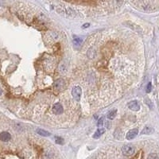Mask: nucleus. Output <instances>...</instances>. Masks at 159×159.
Instances as JSON below:
<instances>
[{"label": "nucleus", "mask_w": 159, "mask_h": 159, "mask_svg": "<svg viewBox=\"0 0 159 159\" xmlns=\"http://www.w3.org/2000/svg\"><path fill=\"white\" fill-rule=\"evenodd\" d=\"M138 129H136V128L131 129L127 132L126 138H127V140H132L138 135Z\"/></svg>", "instance_id": "obj_3"}, {"label": "nucleus", "mask_w": 159, "mask_h": 159, "mask_svg": "<svg viewBox=\"0 0 159 159\" xmlns=\"http://www.w3.org/2000/svg\"><path fill=\"white\" fill-rule=\"evenodd\" d=\"M11 138V135L9 132L3 131L0 134V140H2L3 142H8L10 141Z\"/></svg>", "instance_id": "obj_7"}, {"label": "nucleus", "mask_w": 159, "mask_h": 159, "mask_svg": "<svg viewBox=\"0 0 159 159\" xmlns=\"http://www.w3.org/2000/svg\"><path fill=\"white\" fill-rule=\"evenodd\" d=\"M122 153L125 156H131L135 153V147L132 145L127 144V145H124L122 147Z\"/></svg>", "instance_id": "obj_2"}, {"label": "nucleus", "mask_w": 159, "mask_h": 159, "mask_svg": "<svg viewBox=\"0 0 159 159\" xmlns=\"http://www.w3.org/2000/svg\"><path fill=\"white\" fill-rule=\"evenodd\" d=\"M2 95V89H1V88H0V96Z\"/></svg>", "instance_id": "obj_18"}, {"label": "nucleus", "mask_w": 159, "mask_h": 159, "mask_svg": "<svg viewBox=\"0 0 159 159\" xmlns=\"http://www.w3.org/2000/svg\"><path fill=\"white\" fill-rule=\"evenodd\" d=\"M116 114H117V110L115 109V110H112L110 112H108L107 114V118L109 119L110 120H112L115 118V116H116Z\"/></svg>", "instance_id": "obj_11"}, {"label": "nucleus", "mask_w": 159, "mask_h": 159, "mask_svg": "<svg viewBox=\"0 0 159 159\" xmlns=\"http://www.w3.org/2000/svg\"><path fill=\"white\" fill-rule=\"evenodd\" d=\"M154 132V129L149 127V126H146L144 127V129L142 130L141 132V135H150V134H152Z\"/></svg>", "instance_id": "obj_9"}, {"label": "nucleus", "mask_w": 159, "mask_h": 159, "mask_svg": "<svg viewBox=\"0 0 159 159\" xmlns=\"http://www.w3.org/2000/svg\"><path fill=\"white\" fill-rule=\"evenodd\" d=\"M128 107L131 111H139L140 109V105L136 101V100H134V101H130L129 104H128Z\"/></svg>", "instance_id": "obj_6"}, {"label": "nucleus", "mask_w": 159, "mask_h": 159, "mask_svg": "<svg viewBox=\"0 0 159 159\" xmlns=\"http://www.w3.org/2000/svg\"><path fill=\"white\" fill-rule=\"evenodd\" d=\"M55 142L57 143V144H63L64 143V139L61 137H55Z\"/></svg>", "instance_id": "obj_13"}, {"label": "nucleus", "mask_w": 159, "mask_h": 159, "mask_svg": "<svg viewBox=\"0 0 159 159\" xmlns=\"http://www.w3.org/2000/svg\"><path fill=\"white\" fill-rule=\"evenodd\" d=\"M81 94H82V89L80 86L73 87V88L72 90V96L73 99L76 100V101H77V102L80 101V97H81Z\"/></svg>", "instance_id": "obj_1"}, {"label": "nucleus", "mask_w": 159, "mask_h": 159, "mask_svg": "<svg viewBox=\"0 0 159 159\" xmlns=\"http://www.w3.org/2000/svg\"><path fill=\"white\" fill-rule=\"evenodd\" d=\"M104 132H105V129H104V128H99L96 132H95V134L93 135V138H99V137H101L104 134Z\"/></svg>", "instance_id": "obj_8"}, {"label": "nucleus", "mask_w": 159, "mask_h": 159, "mask_svg": "<svg viewBox=\"0 0 159 159\" xmlns=\"http://www.w3.org/2000/svg\"><path fill=\"white\" fill-rule=\"evenodd\" d=\"M53 112L55 115H61L63 112V107L60 103H56L53 106Z\"/></svg>", "instance_id": "obj_4"}, {"label": "nucleus", "mask_w": 159, "mask_h": 159, "mask_svg": "<svg viewBox=\"0 0 159 159\" xmlns=\"http://www.w3.org/2000/svg\"><path fill=\"white\" fill-rule=\"evenodd\" d=\"M103 124H104V118L102 117V118H100V119L98 120V122H97V126L99 127V128H100V127L103 126Z\"/></svg>", "instance_id": "obj_16"}, {"label": "nucleus", "mask_w": 159, "mask_h": 159, "mask_svg": "<svg viewBox=\"0 0 159 159\" xmlns=\"http://www.w3.org/2000/svg\"><path fill=\"white\" fill-rule=\"evenodd\" d=\"M147 159H159V157H158V156H157V154H155V153H151L150 154H149Z\"/></svg>", "instance_id": "obj_14"}, {"label": "nucleus", "mask_w": 159, "mask_h": 159, "mask_svg": "<svg viewBox=\"0 0 159 159\" xmlns=\"http://www.w3.org/2000/svg\"><path fill=\"white\" fill-rule=\"evenodd\" d=\"M64 85H65V82L63 79H58L55 81L54 85H53V87L55 89L57 90H61L64 88Z\"/></svg>", "instance_id": "obj_5"}, {"label": "nucleus", "mask_w": 159, "mask_h": 159, "mask_svg": "<svg viewBox=\"0 0 159 159\" xmlns=\"http://www.w3.org/2000/svg\"><path fill=\"white\" fill-rule=\"evenodd\" d=\"M37 133L39 135L41 136H43V137H48L50 135V133L47 130H45L43 129H38L37 130Z\"/></svg>", "instance_id": "obj_10"}, {"label": "nucleus", "mask_w": 159, "mask_h": 159, "mask_svg": "<svg viewBox=\"0 0 159 159\" xmlns=\"http://www.w3.org/2000/svg\"><path fill=\"white\" fill-rule=\"evenodd\" d=\"M73 43H74V45H80L82 43V39H80L79 37L75 35L73 37Z\"/></svg>", "instance_id": "obj_12"}, {"label": "nucleus", "mask_w": 159, "mask_h": 159, "mask_svg": "<svg viewBox=\"0 0 159 159\" xmlns=\"http://www.w3.org/2000/svg\"><path fill=\"white\" fill-rule=\"evenodd\" d=\"M151 89H152V85H151V83H149L148 85H147V86H146V91L147 93H149L150 91H151Z\"/></svg>", "instance_id": "obj_15"}, {"label": "nucleus", "mask_w": 159, "mask_h": 159, "mask_svg": "<svg viewBox=\"0 0 159 159\" xmlns=\"http://www.w3.org/2000/svg\"><path fill=\"white\" fill-rule=\"evenodd\" d=\"M89 26V23H88V24H85V25H83V27H88Z\"/></svg>", "instance_id": "obj_17"}]
</instances>
